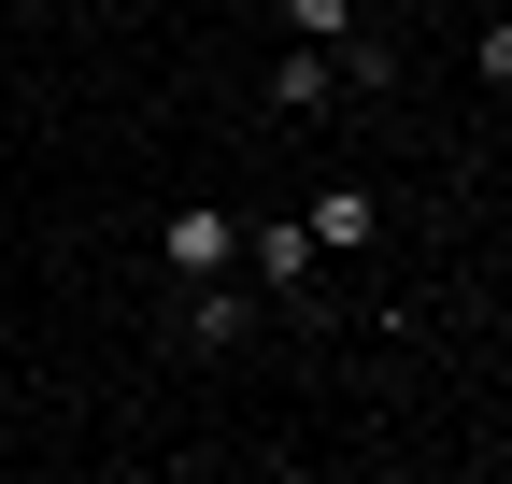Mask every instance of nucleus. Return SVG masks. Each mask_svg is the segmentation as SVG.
<instances>
[{
  "instance_id": "obj_1",
  "label": "nucleus",
  "mask_w": 512,
  "mask_h": 484,
  "mask_svg": "<svg viewBox=\"0 0 512 484\" xmlns=\"http://www.w3.org/2000/svg\"><path fill=\"white\" fill-rule=\"evenodd\" d=\"M157 257H171L185 285H214V271L242 257V228H228V214H171V228H157Z\"/></svg>"
},
{
  "instance_id": "obj_3",
  "label": "nucleus",
  "mask_w": 512,
  "mask_h": 484,
  "mask_svg": "<svg viewBox=\"0 0 512 484\" xmlns=\"http://www.w3.org/2000/svg\"><path fill=\"white\" fill-rule=\"evenodd\" d=\"M271 100H285V114H328V100H342V72H328V43H285V72H271Z\"/></svg>"
},
{
  "instance_id": "obj_7",
  "label": "nucleus",
  "mask_w": 512,
  "mask_h": 484,
  "mask_svg": "<svg viewBox=\"0 0 512 484\" xmlns=\"http://www.w3.org/2000/svg\"><path fill=\"white\" fill-rule=\"evenodd\" d=\"M470 57H484V86H512V15H484V43H470Z\"/></svg>"
},
{
  "instance_id": "obj_2",
  "label": "nucleus",
  "mask_w": 512,
  "mask_h": 484,
  "mask_svg": "<svg viewBox=\"0 0 512 484\" xmlns=\"http://www.w3.org/2000/svg\"><path fill=\"white\" fill-rule=\"evenodd\" d=\"M299 228H313V242H328V257H356V242L384 228V200H370V186H328V200H313Z\"/></svg>"
},
{
  "instance_id": "obj_8",
  "label": "nucleus",
  "mask_w": 512,
  "mask_h": 484,
  "mask_svg": "<svg viewBox=\"0 0 512 484\" xmlns=\"http://www.w3.org/2000/svg\"><path fill=\"white\" fill-rule=\"evenodd\" d=\"M498 100H512V86H498Z\"/></svg>"
},
{
  "instance_id": "obj_5",
  "label": "nucleus",
  "mask_w": 512,
  "mask_h": 484,
  "mask_svg": "<svg viewBox=\"0 0 512 484\" xmlns=\"http://www.w3.org/2000/svg\"><path fill=\"white\" fill-rule=\"evenodd\" d=\"M242 328H256V314H242V299H228V285H200V314H185V342H200V356H228Z\"/></svg>"
},
{
  "instance_id": "obj_4",
  "label": "nucleus",
  "mask_w": 512,
  "mask_h": 484,
  "mask_svg": "<svg viewBox=\"0 0 512 484\" xmlns=\"http://www.w3.org/2000/svg\"><path fill=\"white\" fill-rule=\"evenodd\" d=\"M242 257H256V285H313V228L285 214V228H256V242H242Z\"/></svg>"
},
{
  "instance_id": "obj_6",
  "label": "nucleus",
  "mask_w": 512,
  "mask_h": 484,
  "mask_svg": "<svg viewBox=\"0 0 512 484\" xmlns=\"http://www.w3.org/2000/svg\"><path fill=\"white\" fill-rule=\"evenodd\" d=\"M285 29H299V43H342V29H356V0H285Z\"/></svg>"
}]
</instances>
